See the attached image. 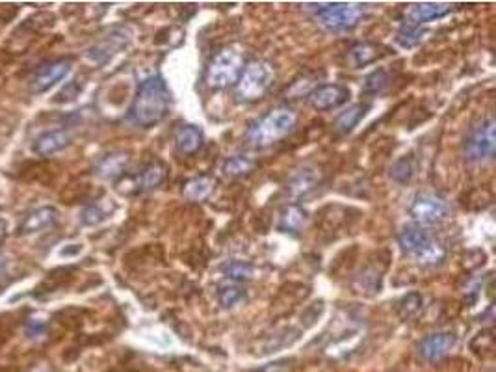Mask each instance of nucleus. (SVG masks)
Instances as JSON below:
<instances>
[{
    "mask_svg": "<svg viewBox=\"0 0 496 372\" xmlns=\"http://www.w3.org/2000/svg\"><path fill=\"white\" fill-rule=\"evenodd\" d=\"M170 110L171 92L164 78L160 75H153V77L141 80L136 89L132 106H130L132 121L144 129H151V127L164 121L165 116L170 114Z\"/></svg>",
    "mask_w": 496,
    "mask_h": 372,
    "instance_id": "f257e3e1",
    "label": "nucleus"
},
{
    "mask_svg": "<svg viewBox=\"0 0 496 372\" xmlns=\"http://www.w3.org/2000/svg\"><path fill=\"white\" fill-rule=\"evenodd\" d=\"M398 244L405 255L420 266H437L445 261L446 248L424 225H407L398 235Z\"/></svg>",
    "mask_w": 496,
    "mask_h": 372,
    "instance_id": "f03ea898",
    "label": "nucleus"
},
{
    "mask_svg": "<svg viewBox=\"0 0 496 372\" xmlns=\"http://www.w3.org/2000/svg\"><path fill=\"white\" fill-rule=\"evenodd\" d=\"M298 125V118L290 108H275L264 118L257 119L246 130V142L251 147H268L292 135Z\"/></svg>",
    "mask_w": 496,
    "mask_h": 372,
    "instance_id": "7ed1b4c3",
    "label": "nucleus"
},
{
    "mask_svg": "<svg viewBox=\"0 0 496 372\" xmlns=\"http://www.w3.org/2000/svg\"><path fill=\"white\" fill-rule=\"evenodd\" d=\"M275 80L274 66L266 60H253L243 68L242 75L234 86V97L238 103H255L266 95Z\"/></svg>",
    "mask_w": 496,
    "mask_h": 372,
    "instance_id": "20e7f679",
    "label": "nucleus"
},
{
    "mask_svg": "<svg viewBox=\"0 0 496 372\" xmlns=\"http://www.w3.org/2000/svg\"><path fill=\"white\" fill-rule=\"evenodd\" d=\"M243 71V56L236 46H223L216 52L212 62L207 68V84L214 89H225L236 86L238 78Z\"/></svg>",
    "mask_w": 496,
    "mask_h": 372,
    "instance_id": "39448f33",
    "label": "nucleus"
},
{
    "mask_svg": "<svg viewBox=\"0 0 496 372\" xmlns=\"http://www.w3.org/2000/svg\"><path fill=\"white\" fill-rule=\"evenodd\" d=\"M314 16L322 26L333 32H346L355 28L367 13V8L362 4H346V2H335V4H318Z\"/></svg>",
    "mask_w": 496,
    "mask_h": 372,
    "instance_id": "423d86ee",
    "label": "nucleus"
},
{
    "mask_svg": "<svg viewBox=\"0 0 496 372\" xmlns=\"http://www.w3.org/2000/svg\"><path fill=\"white\" fill-rule=\"evenodd\" d=\"M496 138H495V119L489 116L487 119H481L466 136L463 144V155L472 164H483V162L492 161L495 156Z\"/></svg>",
    "mask_w": 496,
    "mask_h": 372,
    "instance_id": "0eeeda50",
    "label": "nucleus"
},
{
    "mask_svg": "<svg viewBox=\"0 0 496 372\" xmlns=\"http://www.w3.org/2000/svg\"><path fill=\"white\" fill-rule=\"evenodd\" d=\"M409 214L416 225H435L446 220L450 214V205L445 197L435 192H419L409 205Z\"/></svg>",
    "mask_w": 496,
    "mask_h": 372,
    "instance_id": "6e6552de",
    "label": "nucleus"
},
{
    "mask_svg": "<svg viewBox=\"0 0 496 372\" xmlns=\"http://www.w3.org/2000/svg\"><path fill=\"white\" fill-rule=\"evenodd\" d=\"M454 11V4L450 2H419L405 8L402 16V28H420L428 21L443 19Z\"/></svg>",
    "mask_w": 496,
    "mask_h": 372,
    "instance_id": "1a4fd4ad",
    "label": "nucleus"
},
{
    "mask_svg": "<svg viewBox=\"0 0 496 372\" xmlns=\"http://www.w3.org/2000/svg\"><path fill=\"white\" fill-rule=\"evenodd\" d=\"M352 97V92L342 86V84H324L318 86L309 93L310 106L318 112H327V110L338 108L346 104Z\"/></svg>",
    "mask_w": 496,
    "mask_h": 372,
    "instance_id": "9d476101",
    "label": "nucleus"
},
{
    "mask_svg": "<svg viewBox=\"0 0 496 372\" xmlns=\"http://www.w3.org/2000/svg\"><path fill=\"white\" fill-rule=\"evenodd\" d=\"M71 60H65V58L42 66L36 71V75H34V80L30 84V92L37 95V93H45L51 88H54L58 82H62L63 78L68 77L69 71H71Z\"/></svg>",
    "mask_w": 496,
    "mask_h": 372,
    "instance_id": "9b49d317",
    "label": "nucleus"
},
{
    "mask_svg": "<svg viewBox=\"0 0 496 372\" xmlns=\"http://www.w3.org/2000/svg\"><path fill=\"white\" fill-rule=\"evenodd\" d=\"M455 342H457V337L454 331H437L420 341L419 352L426 361H440L452 352Z\"/></svg>",
    "mask_w": 496,
    "mask_h": 372,
    "instance_id": "f8f14e48",
    "label": "nucleus"
},
{
    "mask_svg": "<svg viewBox=\"0 0 496 372\" xmlns=\"http://www.w3.org/2000/svg\"><path fill=\"white\" fill-rule=\"evenodd\" d=\"M130 34L129 30H114L112 34H108L106 37H103L101 42L95 43L91 49L88 51V58L95 63H106L112 56H115L119 51H123L125 46L129 45Z\"/></svg>",
    "mask_w": 496,
    "mask_h": 372,
    "instance_id": "ddd939ff",
    "label": "nucleus"
},
{
    "mask_svg": "<svg viewBox=\"0 0 496 372\" xmlns=\"http://www.w3.org/2000/svg\"><path fill=\"white\" fill-rule=\"evenodd\" d=\"M58 222H60V211L56 207H39L23 218V222L17 228V235L21 237L36 235V232L52 229Z\"/></svg>",
    "mask_w": 496,
    "mask_h": 372,
    "instance_id": "4468645a",
    "label": "nucleus"
},
{
    "mask_svg": "<svg viewBox=\"0 0 496 372\" xmlns=\"http://www.w3.org/2000/svg\"><path fill=\"white\" fill-rule=\"evenodd\" d=\"M72 144V136L69 130L65 129H54L43 132L39 138L34 142V151L39 156H51L54 153H60L65 147Z\"/></svg>",
    "mask_w": 496,
    "mask_h": 372,
    "instance_id": "2eb2a0df",
    "label": "nucleus"
},
{
    "mask_svg": "<svg viewBox=\"0 0 496 372\" xmlns=\"http://www.w3.org/2000/svg\"><path fill=\"white\" fill-rule=\"evenodd\" d=\"M203 147V130L197 125H182L175 135V149L181 156L196 155Z\"/></svg>",
    "mask_w": 496,
    "mask_h": 372,
    "instance_id": "dca6fc26",
    "label": "nucleus"
},
{
    "mask_svg": "<svg viewBox=\"0 0 496 372\" xmlns=\"http://www.w3.org/2000/svg\"><path fill=\"white\" fill-rule=\"evenodd\" d=\"M167 177V168L160 161H153L145 166L141 173L136 177V192H151L156 190L158 186L164 185Z\"/></svg>",
    "mask_w": 496,
    "mask_h": 372,
    "instance_id": "f3484780",
    "label": "nucleus"
},
{
    "mask_svg": "<svg viewBox=\"0 0 496 372\" xmlns=\"http://www.w3.org/2000/svg\"><path fill=\"white\" fill-rule=\"evenodd\" d=\"M309 223V212L300 205H286L279 212V223L277 228L283 232H301Z\"/></svg>",
    "mask_w": 496,
    "mask_h": 372,
    "instance_id": "a211bd4d",
    "label": "nucleus"
},
{
    "mask_svg": "<svg viewBox=\"0 0 496 372\" xmlns=\"http://www.w3.org/2000/svg\"><path fill=\"white\" fill-rule=\"evenodd\" d=\"M129 161V153H123V151L108 153V155H104L103 159L98 161L95 171H97V175L103 177V179H117V177H121L125 173V168H127Z\"/></svg>",
    "mask_w": 496,
    "mask_h": 372,
    "instance_id": "6ab92c4d",
    "label": "nucleus"
},
{
    "mask_svg": "<svg viewBox=\"0 0 496 372\" xmlns=\"http://www.w3.org/2000/svg\"><path fill=\"white\" fill-rule=\"evenodd\" d=\"M370 108H372V104L370 103H357L353 104V106H350L348 110H344L335 121L336 135H341V136L350 135L357 125H359V121L370 112Z\"/></svg>",
    "mask_w": 496,
    "mask_h": 372,
    "instance_id": "aec40b11",
    "label": "nucleus"
},
{
    "mask_svg": "<svg viewBox=\"0 0 496 372\" xmlns=\"http://www.w3.org/2000/svg\"><path fill=\"white\" fill-rule=\"evenodd\" d=\"M255 168H257V162L253 159H249V156H229L227 161H223L222 164V175L225 179H243V177L251 175Z\"/></svg>",
    "mask_w": 496,
    "mask_h": 372,
    "instance_id": "412c9836",
    "label": "nucleus"
},
{
    "mask_svg": "<svg viewBox=\"0 0 496 372\" xmlns=\"http://www.w3.org/2000/svg\"><path fill=\"white\" fill-rule=\"evenodd\" d=\"M214 186H216L214 177H196V179H190L186 185L182 186V196L186 197L188 202H203V199H207L212 194Z\"/></svg>",
    "mask_w": 496,
    "mask_h": 372,
    "instance_id": "4be33fe9",
    "label": "nucleus"
},
{
    "mask_svg": "<svg viewBox=\"0 0 496 372\" xmlns=\"http://www.w3.org/2000/svg\"><path fill=\"white\" fill-rule=\"evenodd\" d=\"M383 270H379L378 266H367L359 272V275L355 278V289L357 292L367 296L378 294L381 290V279H383Z\"/></svg>",
    "mask_w": 496,
    "mask_h": 372,
    "instance_id": "5701e85b",
    "label": "nucleus"
},
{
    "mask_svg": "<svg viewBox=\"0 0 496 372\" xmlns=\"http://www.w3.org/2000/svg\"><path fill=\"white\" fill-rule=\"evenodd\" d=\"M379 58V46L374 43H357L348 51V62L355 69L370 66Z\"/></svg>",
    "mask_w": 496,
    "mask_h": 372,
    "instance_id": "b1692460",
    "label": "nucleus"
},
{
    "mask_svg": "<svg viewBox=\"0 0 496 372\" xmlns=\"http://www.w3.org/2000/svg\"><path fill=\"white\" fill-rule=\"evenodd\" d=\"M223 275L233 283H249L257 275V268L248 261H229L223 266Z\"/></svg>",
    "mask_w": 496,
    "mask_h": 372,
    "instance_id": "393cba45",
    "label": "nucleus"
},
{
    "mask_svg": "<svg viewBox=\"0 0 496 372\" xmlns=\"http://www.w3.org/2000/svg\"><path fill=\"white\" fill-rule=\"evenodd\" d=\"M414 171H416V166H414L413 156H402L388 168V175L398 185H407L414 177Z\"/></svg>",
    "mask_w": 496,
    "mask_h": 372,
    "instance_id": "a878e982",
    "label": "nucleus"
},
{
    "mask_svg": "<svg viewBox=\"0 0 496 372\" xmlns=\"http://www.w3.org/2000/svg\"><path fill=\"white\" fill-rule=\"evenodd\" d=\"M318 182V175L314 170H301L298 175L288 182V190L292 196L300 197L305 196L307 192H310Z\"/></svg>",
    "mask_w": 496,
    "mask_h": 372,
    "instance_id": "bb28decb",
    "label": "nucleus"
},
{
    "mask_svg": "<svg viewBox=\"0 0 496 372\" xmlns=\"http://www.w3.org/2000/svg\"><path fill=\"white\" fill-rule=\"evenodd\" d=\"M422 305H424V296L420 292H407L403 296L402 300L398 302V315L402 318H413L422 311Z\"/></svg>",
    "mask_w": 496,
    "mask_h": 372,
    "instance_id": "cd10ccee",
    "label": "nucleus"
},
{
    "mask_svg": "<svg viewBox=\"0 0 496 372\" xmlns=\"http://www.w3.org/2000/svg\"><path fill=\"white\" fill-rule=\"evenodd\" d=\"M388 80H390V78H388L387 69H376V71H372L364 78V82H362V93H364V95H378L383 89H387Z\"/></svg>",
    "mask_w": 496,
    "mask_h": 372,
    "instance_id": "c85d7f7f",
    "label": "nucleus"
},
{
    "mask_svg": "<svg viewBox=\"0 0 496 372\" xmlns=\"http://www.w3.org/2000/svg\"><path fill=\"white\" fill-rule=\"evenodd\" d=\"M217 300H220V304H222L225 309H233L236 305L246 304L248 296H246V292H243L240 287H223V289H220V292H217Z\"/></svg>",
    "mask_w": 496,
    "mask_h": 372,
    "instance_id": "c756f323",
    "label": "nucleus"
},
{
    "mask_svg": "<svg viewBox=\"0 0 496 372\" xmlns=\"http://www.w3.org/2000/svg\"><path fill=\"white\" fill-rule=\"evenodd\" d=\"M424 36L426 32H422V28H402L396 36V43L403 49H413L424 42Z\"/></svg>",
    "mask_w": 496,
    "mask_h": 372,
    "instance_id": "7c9ffc66",
    "label": "nucleus"
},
{
    "mask_svg": "<svg viewBox=\"0 0 496 372\" xmlns=\"http://www.w3.org/2000/svg\"><path fill=\"white\" fill-rule=\"evenodd\" d=\"M104 220H106V212L98 207V205H88V207L80 212V222H82L84 225H98V223L104 222Z\"/></svg>",
    "mask_w": 496,
    "mask_h": 372,
    "instance_id": "2f4dec72",
    "label": "nucleus"
},
{
    "mask_svg": "<svg viewBox=\"0 0 496 372\" xmlns=\"http://www.w3.org/2000/svg\"><path fill=\"white\" fill-rule=\"evenodd\" d=\"M292 371H294V361H292V359H281V361L269 363V365L259 368L257 372H292Z\"/></svg>",
    "mask_w": 496,
    "mask_h": 372,
    "instance_id": "473e14b6",
    "label": "nucleus"
},
{
    "mask_svg": "<svg viewBox=\"0 0 496 372\" xmlns=\"http://www.w3.org/2000/svg\"><path fill=\"white\" fill-rule=\"evenodd\" d=\"M43 330H45V324L43 322H30V326H28V333H30L32 337H37V335H42L43 333Z\"/></svg>",
    "mask_w": 496,
    "mask_h": 372,
    "instance_id": "72a5a7b5",
    "label": "nucleus"
},
{
    "mask_svg": "<svg viewBox=\"0 0 496 372\" xmlns=\"http://www.w3.org/2000/svg\"><path fill=\"white\" fill-rule=\"evenodd\" d=\"M6 237H8V225L4 220H0V246L6 242Z\"/></svg>",
    "mask_w": 496,
    "mask_h": 372,
    "instance_id": "f704fd0d",
    "label": "nucleus"
},
{
    "mask_svg": "<svg viewBox=\"0 0 496 372\" xmlns=\"http://www.w3.org/2000/svg\"><path fill=\"white\" fill-rule=\"evenodd\" d=\"M6 266H8V263H6V259L0 257V275L6 272Z\"/></svg>",
    "mask_w": 496,
    "mask_h": 372,
    "instance_id": "c9c22d12",
    "label": "nucleus"
}]
</instances>
